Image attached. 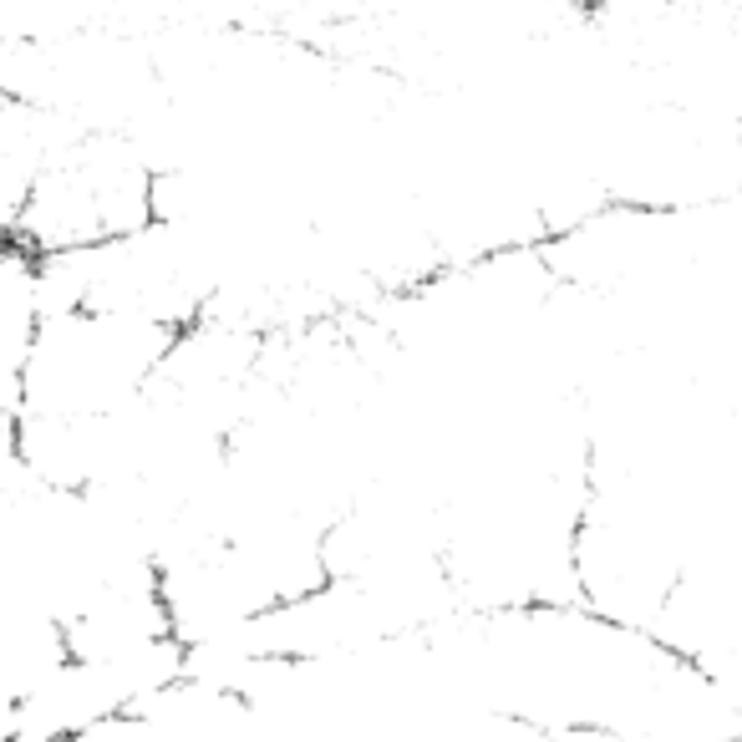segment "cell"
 <instances>
[{"label": "cell", "instance_id": "2", "mask_svg": "<svg viewBox=\"0 0 742 742\" xmlns=\"http://www.w3.org/2000/svg\"><path fill=\"white\" fill-rule=\"evenodd\" d=\"M158 178L164 168L153 164L133 133L82 127L41 168L36 189L25 194V203L6 224V240L41 260L127 240L158 224Z\"/></svg>", "mask_w": 742, "mask_h": 742}, {"label": "cell", "instance_id": "1", "mask_svg": "<svg viewBox=\"0 0 742 742\" xmlns=\"http://www.w3.org/2000/svg\"><path fill=\"white\" fill-rule=\"evenodd\" d=\"M178 331L113 311H56L41 321L21 377L6 382V422L113 417L158 382Z\"/></svg>", "mask_w": 742, "mask_h": 742}]
</instances>
